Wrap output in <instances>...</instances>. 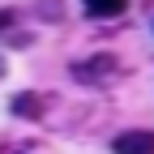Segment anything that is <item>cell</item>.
<instances>
[{
  "instance_id": "1",
  "label": "cell",
  "mask_w": 154,
  "mask_h": 154,
  "mask_svg": "<svg viewBox=\"0 0 154 154\" xmlns=\"http://www.w3.org/2000/svg\"><path fill=\"white\" fill-rule=\"evenodd\" d=\"M111 73H116V60H111V56H90V60H77L73 64V77L82 86H103Z\"/></svg>"
},
{
  "instance_id": "2",
  "label": "cell",
  "mask_w": 154,
  "mask_h": 154,
  "mask_svg": "<svg viewBox=\"0 0 154 154\" xmlns=\"http://www.w3.org/2000/svg\"><path fill=\"white\" fill-rule=\"evenodd\" d=\"M111 150H116V154H154V133L128 128V133H120V137L111 141Z\"/></svg>"
},
{
  "instance_id": "3",
  "label": "cell",
  "mask_w": 154,
  "mask_h": 154,
  "mask_svg": "<svg viewBox=\"0 0 154 154\" xmlns=\"http://www.w3.org/2000/svg\"><path fill=\"white\" fill-rule=\"evenodd\" d=\"M9 111H13V116H22V120H43L47 99H43V94H34V90H26V94H13Z\"/></svg>"
},
{
  "instance_id": "4",
  "label": "cell",
  "mask_w": 154,
  "mask_h": 154,
  "mask_svg": "<svg viewBox=\"0 0 154 154\" xmlns=\"http://www.w3.org/2000/svg\"><path fill=\"white\" fill-rule=\"evenodd\" d=\"M82 9L90 17H99V22H111V17H120L128 9V0H82Z\"/></svg>"
},
{
  "instance_id": "5",
  "label": "cell",
  "mask_w": 154,
  "mask_h": 154,
  "mask_svg": "<svg viewBox=\"0 0 154 154\" xmlns=\"http://www.w3.org/2000/svg\"><path fill=\"white\" fill-rule=\"evenodd\" d=\"M34 13L43 17V22H60V17H64V0H38Z\"/></svg>"
},
{
  "instance_id": "6",
  "label": "cell",
  "mask_w": 154,
  "mask_h": 154,
  "mask_svg": "<svg viewBox=\"0 0 154 154\" xmlns=\"http://www.w3.org/2000/svg\"><path fill=\"white\" fill-rule=\"evenodd\" d=\"M13 22H17V13H13V9H0V34H5Z\"/></svg>"
},
{
  "instance_id": "7",
  "label": "cell",
  "mask_w": 154,
  "mask_h": 154,
  "mask_svg": "<svg viewBox=\"0 0 154 154\" xmlns=\"http://www.w3.org/2000/svg\"><path fill=\"white\" fill-rule=\"evenodd\" d=\"M0 73H5V64H0Z\"/></svg>"
}]
</instances>
